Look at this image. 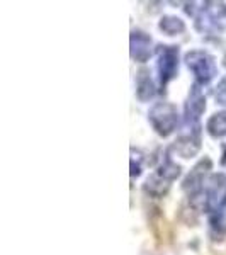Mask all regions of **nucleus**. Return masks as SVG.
Returning a JSON list of instances; mask_svg holds the SVG:
<instances>
[{"instance_id": "1", "label": "nucleus", "mask_w": 226, "mask_h": 255, "mask_svg": "<svg viewBox=\"0 0 226 255\" xmlns=\"http://www.w3.org/2000/svg\"><path fill=\"white\" fill-rule=\"evenodd\" d=\"M148 121H150V125L153 126V129L160 136L167 138L177 129L180 116L174 104H170V102H157L148 111Z\"/></svg>"}, {"instance_id": "2", "label": "nucleus", "mask_w": 226, "mask_h": 255, "mask_svg": "<svg viewBox=\"0 0 226 255\" xmlns=\"http://www.w3.org/2000/svg\"><path fill=\"white\" fill-rule=\"evenodd\" d=\"M184 61H186L187 68L194 73L196 84H199V85H208L209 82L218 75L216 61L208 51H203V49H191L189 53H186Z\"/></svg>"}, {"instance_id": "3", "label": "nucleus", "mask_w": 226, "mask_h": 255, "mask_svg": "<svg viewBox=\"0 0 226 255\" xmlns=\"http://www.w3.org/2000/svg\"><path fill=\"white\" fill-rule=\"evenodd\" d=\"M157 70H158V80L160 85H165L172 79H175L179 72V46H170V44H163L157 49Z\"/></svg>"}, {"instance_id": "4", "label": "nucleus", "mask_w": 226, "mask_h": 255, "mask_svg": "<svg viewBox=\"0 0 226 255\" xmlns=\"http://www.w3.org/2000/svg\"><path fill=\"white\" fill-rule=\"evenodd\" d=\"M211 168H213L211 158L204 157L203 160H199V162L191 168V172L186 175V179L182 180V191L186 192L189 197L201 194V192L204 191V186H206V182L209 179Z\"/></svg>"}, {"instance_id": "5", "label": "nucleus", "mask_w": 226, "mask_h": 255, "mask_svg": "<svg viewBox=\"0 0 226 255\" xmlns=\"http://www.w3.org/2000/svg\"><path fill=\"white\" fill-rule=\"evenodd\" d=\"M206 111V97L203 94L199 84H194L189 90V96L184 106V119H186V125L191 126L192 129H199V119Z\"/></svg>"}, {"instance_id": "6", "label": "nucleus", "mask_w": 226, "mask_h": 255, "mask_svg": "<svg viewBox=\"0 0 226 255\" xmlns=\"http://www.w3.org/2000/svg\"><path fill=\"white\" fill-rule=\"evenodd\" d=\"M204 197H206V211L213 213L226 204V175L211 174L204 186Z\"/></svg>"}, {"instance_id": "7", "label": "nucleus", "mask_w": 226, "mask_h": 255, "mask_svg": "<svg viewBox=\"0 0 226 255\" xmlns=\"http://www.w3.org/2000/svg\"><path fill=\"white\" fill-rule=\"evenodd\" d=\"M201 150L199 131H191V134H182L172 143L168 153H175L182 158H192Z\"/></svg>"}, {"instance_id": "8", "label": "nucleus", "mask_w": 226, "mask_h": 255, "mask_svg": "<svg viewBox=\"0 0 226 255\" xmlns=\"http://www.w3.org/2000/svg\"><path fill=\"white\" fill-rule=\"evenodd\" d=\"M129 53L131 58L139 63H145L150 60L151 56V38L143 31H133L131 32V39H129Z\"/></svg>"}, {"instance_id": "9", "label": "nucleus", "mask_w": 226, "mask_h": 255, "mask_svg": "<svg viewBox=\"0 0 226 255\" xmlns=\"http://www.w3.org/2000/svg\"><path fill=\"white\" fill-rule=\"evenodd\" d=\"M170 186H172L170 180L163 179L162 175H158L157 172H153V174H150L146 177L145 184H143V191H145L148 196L158 199V197H163L168 194Z\"/></svg>"}, {"instance_id": "10", "label": "nucleus", "mask_w": 226, "mask_h": 255, "mask_svg": "<svg viewBox=\"0 0 226 255\" xmlns=\"http://www.w3.org/2000/svg\"><path fill=\"white\" fill-rule=\"evenodd\" d=\"M209 237L215 242H221L226 237V204L216 211L209 213Z\"/></svg>"}, {"instance_id": "11", "label": "nucleus", "mask_w": 226, "mask_h": 255, "mask_svg": "<svg viewBox=\"0 0 226 255\" xmlns=\"http://www.w3.org/2000/svg\"><path fill=\"white\" fill-rule=\"evenodd\" d=\"M155 94H157V89H155L150 73L146 70H141L136 77V97L141 102H148L155 97Z\"/></svg>"}, {"instance_id": "12", "label": "nucleus", "mask_w": 226, "mask_h": 255, "mask_svg": "<svg viewBox=\"0 0 226 255\" xmlns=\"http://www.w3.org/2000/svg\"><path fill=\"white\" fill-rule=\"evenodd\" d=\"M158 27L167 36H179L186 31V22L177 15H163L158 22Z\"/></svg>"}, {"instance_id": "13", "label": "nucleus", "mask_w": 226, "mask_h": 255, "mask_svg": "<svg viewBox=\"0 0 226 255\" xmlns=\"http://www.w3.org/2000/svg\"><path fill=\"white\" fill-rule=\"evenodd\" d=\"M206 131L213 138H225L226 136V111L213 114L206 123Z\"/></svg>"}, {"instance_id": "14", "label": "nucleus", "mask_w": 226, "mask_h": 255, "mask_svg": "<svg viewBox=\"0 0 226 255\" xmlns=\"http://www.w3.org/2000/svg\"><path fill=\"white\" fill-rule=\"evenodd\" d=\"M180 165H177V163L172 160L170 157V153H167L165 155V158L162 160V163L157 167V174L158 175H162L163 179H167V180H170V182H174V180H177L179 177H180Z\"/></svg>"}, {"instance_id": "15", "label": "nucleus", "mask_w": 226, "mask_h": 255, "mask_svg": "<svg viewBox=\"0 0 226 255\" xmlns=\"http://www.w3.org/2000/svg\"><path fill=\"white\" fill-rule=\"evenodd\" d=\"M215 99L220 106H226V75L218 82V87L215 92Z\"/></svg>"}, {"instance_id": "16", "label": "nucleus", "mask_w": 226, "mask_h": 255, "mask_svg": "<svg viewBox=\"0 0 226 255\" xmlns=\"http://www.w3.org/2000/svg\"><path fill=\"white\" fill-rule=\"evenodd\" d=\"M139 174H141L139 163H134V160H131V177H138Z\"/></svg>"}, {"instance_id": "17", "label": "nucleus", "mask_w": 226, "mask_h": 255, "mask_svg": "<svg viewBox=\"0 0 226 255\" xmlns=\"http://www.w3.org/2000/svg\"><path fill=\"white\" fill-rule=\"evenodd\" d=\"M221 165L226 168V148L223 150V158H221Z\"/></svg>"}]
</instances>
